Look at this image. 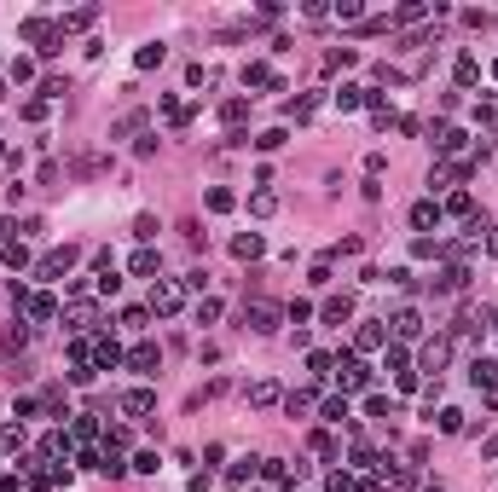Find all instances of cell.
I'll return each instance as SVG.
<instances>
[{"label":"cell","mask_w":498,"mask_h":492,"mask_svg":"<svg viewBox=\"0 0 498 492\" xmlns=\"http://www.w3.org/2000/svg\"><path fill=\"white\" fill-rule=\"evenodd\" d=\"M492 243H498V232H492Z\"/></svg>","instance_id":"f1b7e54d"},{"label":"cell","mask_w":498,"mask_h":492,"mask_svg":"<svg viewBox=\"0 0 498 492\" xmlns=\"http://www.w3.org/2000/svg\"><path fill=\"white\" fill-rule=\"evenodd\" d=\"M232 255H238V261H255V255H261V238H255V232H244V238L232 243Z\"/></svg>","instance_id":"4fadbf2b"},{"label":"cell","mask_w":498,"mask_h":492,"mask_svg":"<svg viewBox=\"0 0 498 492\" xmlns=\"http://www.w3.org/2000/svg\"><path fill=\"white\" fill-rule=\"evenodd\" d=\"M353 492H377V481H359V486H353Z\"/></svg>","instance_id":"83f0119b"},{"label":"cell","mask_w":498,"mask_h":492,"mask_svg":"<svg viewBox=\"0 0 498 492\" xmlns=\"http://www.w3.org/2000/svg\"><path fill=\"white\" fill-rule=\"evenodd\" d=\"M255 145H261V151H278V145H284V128H267V134L255 139Z\"/></svg>","instance_id":"484cf974"},{"label":"cell","mask_w":498,"mask_h":492,"mask_svg":"<svg viewBox=\"0 0 498 492\" xmlns=\"http://www.w3.org/2000/svg\"><path fill=\"white\" fill-rule=\"evenodd\" d=\"M122 412H127V417H151V412H157V394H151V388H127V394H122Z\"/></svg>","instance_id":"7a4b0ae2"},{"label":"cell","mask_w":498,"mask_h":492,"mask_svg":"<svg viewBox=\"0 0 498 492\" xmlns=\"http://www.w3.org/2000/svg\"><path fill=\"white\" fill-rule=\"evenodd\" d=\"M319 313H325V324H342V319H353V295H330V301L319 307Z\"/></svg>","instance_id":"5b68a950"},{"label":"cell","mask_w":498,"mask_h":492,"mask_svg":"<svg viewBox=\"0 0 498 492\" xmlns=\"http://www.w3.org/2000/svg\"><path fill=\"white\" fill-rule=\"evenodd\" d=\"M365 383H371V371L359 359H342V388H365Z\"/></svg>","instance_id":"52a82bcc"},{"label":"cell","mask_w":498,"mask_h":492,"mask_svg":"<svg viewBox=\"0 0 498 492\" xmlns=\"http://www.w3.org/2000/svg\"><path fill=\"white\" fill-rule=\"evenodd\" d=\"M157 359H163V353H157V342H139V348L127 353V365H134L139 376H151V371H157Z\"/></svg>","instance_id":"277c9868"},{"label":"cell","mask_w":498,"mask_h":492,"mask_svg":"<svg viewBox=\"0 0 498 492\" xmlns=\"http://www.w3.org/2000/svg\"><path fill=\"white\" fill-rule=\"evenodd\" d=\"M441 365H446V336H435L423 348V371H441Z\"/></svg>","instance_id":"7c38bea8"},{"label":"cell","mask_w":498,"mask_h":492,"mask_svg":"<svg viewBox=\"0 0 498 492\" xmlns=\"http://www.w3.org/2000/svg\"><path fill=\"white\" fill-rule=\"evenodd\" d=\"M70 261H75V249L64 243V249H53V255L41 261V278H58V272H70Z\"/></svg>","instance_id":"8992f818"},{"label":"cell","mask_w":498,"mask_h":492,"mask_svg":"<svg viewBox=\"0 0 498 492\" xmlns=\"http://www.w3.org/2000/svg\"><path fill=\"white\" fill-rule=\"evenodd\" d=\"M151 64H163V46H157V41L139 46V70H151Z\"/></svg>","instance_id":"7402d4cb"},{"label":"cell","mask_w":498,"mask_h":492,"mask_svg":"<svg viewBox=\"0 0 498 492\" xmlns=\"http://www.w3.org/2000/svg\"><path fill=\"white\" fill-rule=\"evenodd\" d=\"M417 331H423V319H417L411 307H406V313H394V336H406V342H411Z\"/></svg>","instance_id":"8fae6325"},{"label":"cell","mask_w":498,"mask_h":492,"mask_svg":"<svg viewBox=\"0 0 498 492\" xmlns=\"http://www.w3.org/2000/svg\"><path fill=\"white\" fill-rule=\"evenodd\" d=\"M492 70H498V64H492Z\"/></svg>","instance_id":"f546056e"},{"label":"cell","mask_w":498,"mask_h":492,"mask_svg":"<svg viewBox=\"0 0 498 492\" xmlns=\"http://www.w3.org/2000/svg\"><path fill=\"white\" fill-rule=\"evenodd\" d=\"M208 209H215V215H226V209H232V191L215 186V191H208Z\"/></svg>","instance_id":"603a6c76"},{"label":"cell","mask_w":498,"mask_h":492,"mask_svg":"<svg viewBox=\"0 0 498 492\" xmlns=\"http://www.w3.org/2000/svg\"><path fill=\"white\" fill-rule=\"evenodd\" d=\"M145 319H151L145 307H127V313H122V324H127V331H145Z\"/></svg>","instance_id":"44dd1931"},{"label":"cell","mask_w":498,"mask_h":492,"mask_svg":"<svg viewBox=\"0 0 498 492\" xmlns=\"http://www.w3.org/2000/svg\"><path fill=\"white\" fill-rule=\"evenodd\" d=\"M157 267H163V255H157V249H139V255H134V272H139V278H151Z\"/></svg>","instance_id":"5bb4252c"},{"label":"cell","mask_w":498,"mask_h":492,"mask_svg":"<svg viewBox=\"0 0 498 492\" xmlns=\"http://www.w3.org/2000/svg\"><path fill=\"white\" fill-rule=\"evenodd\" d=\"M249 400H255V405H278V383H255Z\"/></svg>","instance_id":"9a60e30c"},{"label":"cell","mask_w":498,"mask_h":492,"mask_svg":"<svg viewBox=\"0 0 498 492\" xmlns=\"http://www.w3.org/2000/svg\"><path fill=\"white\" fill-rule=\"evenodd\" d=\"M93 319H99V313H93V307H87V301H82V307H70V331H87V324H93Z\"/></svg>","instance_id":"ac0fdd59"},{"label":"cell","mask_w":498,"mask_h":492,"mask_svg":"<svg viewBox=\"0 0 498 492\" xmlns=\"http://www.w3.org/2000/svg\"><path fill=\"white\" fill-rule=\"evenodd\" d=\"M180 301H186V290L174 284V278H163V284L151 290V313H180Z\"/></svg>","instance_id":"6da1fadb"},{"label":"cell","mask_w":498,"mask_h":492,"mask_svg":"<svg viewBox=\"0 0 498 492\" xmlns=\"http://www.w3.org/2000/svg\"><path fill=\"white\" fill-rule=\"evenodd\" d=\"M93 359H99V365H122V348L110 336H99V342H93Z\"/></svg>","instance_id":"30bf717a"},{"label":"cell","mask_w":498,"mask_h":492,"mask_svg":"<svg viewBox=\"0 0 498 492\" xmlns=\"http://www.w3.org/2000/svg\"><path fill=\"white\" fill-rule=\"evenodd\" d=\"M475 76H481V70H475V58H470V53H463V58H458V81H463V87H470V81H475Z\"/></svg>","instance_id":"4316f807"},{"label":"cell","mask_w":498,"mask_h":492,"mask_svg":"<svg viewBox=\"0 0 498 492\" xmlns=\"http://www.w3.org/2000/svg\"><path fill=\"white\" fill-rule=\"evenodd\" d=\"M272 319H278V307H272V301H255V307H249V324H255V331H272Z\"/></svg>","instance_id":"9c48e42d"},{"label":"cell","mask_w":498,"mask_h":492,"mask_svg":"<svg viewBox=\"0 0 498 492\" xmlns=\"http://www.w3.org/2000/svg\"><path fill=\"white\" fill-rule=\"evenodd\" d=\"M441 209H446V215H470V191H446Z\"/></svg>","instance_id":"e0dca14e"},{"label":"cell","mask_w":498,"mask_h":492,"mask_svg":"<svg viewBox=\"0 0 498 492\" xmlns=\"http://www.w3.org/2000/svg\"><path fill=\"white\" fill-rule=\"evenodd\" d=\"M353 342L371 353V348H382V342H389V331H382V324H359V336H353Z\"/></svg>","instance_id":"ba28073f"},{"label":"cell","mask_w":498,"mask_h":492,"mask_svg":"<svg viewBox=\"0 0 498 492\" xmlns=\"http://www.w3.org/2000/svg\"><path fill=\"white\" fill-rule=\"evenodd\" d=\"M24 446V429H0V452H18Z\"/></svg>","instance_id":"d4e9b609"},{"label":"cell","mask_w":498,"mask_h":492,"mask_svg":"<svg viewBox=\"0 0 498 492\" xmlns=\"http://www.w3.org/2000/svg\"><path fill=\"white\" fill-rule=\"evenodd\" d=\"M463 429V412H452V405H446V412H441V434H458Z\"/></svg>","instance_id":"d6986e66"},{"label":"cell","mask_w":498,"mask_h":492,"mask_svg":"<svg viewBox=\"0 0 498 492\" xmlns=\"http://www.w3.org/2000/svg\"><path fill=\"white\" fill-rule=\"evenodd\" d=\"M348 417V394H342V400H325V423H342Z\"/></svg>","instance_id":"ffe728a7"},{"label":"cell","mask_w":498,"mask_h":492,"mask_svg":"<svg viewBox=\"0 0 498 492\" xmlns=\"http://www.w3.org/2000/svg\"><path fill=\"white\" fill-rule=\"evenodd\" d=\"M58 307H53V295H29V319H53Z\"/></svg>","instance_id":"2e32d148"},{"label":"cell","mask_w":498,"mask_h":492,"mask_svg":"<svg viewBox=\"0 0 498 492\" xmlns=\"http://www.w3.org/2000/svg\"><path fill=\"white\" fill-rule=\"evenodd\" d=\"M365 412H371V417H394V405L382 400V394H371V400H365Z\"/></svg>","instance_id":"cb8c5ba5"},{"label":"cell","mask_w":498,"mask_h":492,"mask_svg":"<svg viewBox=\"0 0 498 492\" xmlns=\"http://www.w3.org/2000/svg\"><path fill=\"white\" fill-rule=\"evenodd\" d=\"M411 226H417V232H429V226H441V203H435V197H423V203H411Z\"/></svg>","instance_id":"3957f363"}]
</instances>
